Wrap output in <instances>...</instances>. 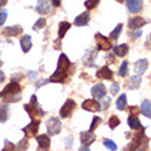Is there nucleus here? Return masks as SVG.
I'll return each instance as SVG.
<instances>
[{"mask_svg": "<svg viewBox=\"0 0 151 151\" xmlns=\"http://www.w3.org/2000/svg\"><path fill=\"white\" fill-rule=\"evenodd\" d=\"M69 68H72V63H70L69 58L65 54H60L59 60H58V69L50 77L48 81H51V83H63L65 80H66V77H68Z\"/></svg>", "mask_w": 151, "mask_h": 151, "instance_id": "f257e3e1", "label": "nucleus"}, {"mask_svg": "<svg viewBox=\"0 0 151 151\" xmlns=\"http://www.w3.org/2000/svg\"><path fill=\"white\" fill-rule=\"evenodd\" d=\"M0 93H1V98L4 99V102H7V103L18 102V100H21V85L15 81H11Z\"/></svg>", "mask_w": 151, "mask_h": 151, "instance_id": "f03ea898", "label": "nucleus"}, {"mask_svg": "<svg viewBox=\"0 0 151 151\" xmlns=\"http://www.w3.org/2000/svg\"><path fill=\"white\" fill-rule=\"evenodd\" d=\"M147 144H148V139L146 136V128H140L139 131L136 132V135L133 136V140L125 147V151H136L140 150V148L146 150Z\"/></svg>", "mask_w": 151, "mask_h": 151, "instance_id": "7ed1b4c3", "label": "nucleus"}, {"mask_svg": "<svg viewBox=\"0 0 151 151\" xmlns=\"http://www.w3.org/2000/svg\"><path fill=\"white\" fill-rule=\"evenodd\" d=\"M24 109L26 110V113L29 114V117L32 119H35V117H44L45 115V111H44L43 109L39 106V103H37V98L36 95H32V98H30V103L25 104Z\"/></svg>", "mask_w": 151, "mask_h": 151, "instance_id": "20e7f679", "label": "nucleus"}, {"mask_svg": "<svg viewBox=\"0 0 151 151\" xmlns=\"http://www.w3.org/2000/svg\"><path fill=\"white\" fill-rule=\"evenodd\" d=\"M62 129V122L58 117H51V118L47 121V132L48 136H55L58 135Z\"/></svg>", "mask_w": 151, "mask_h": 151, "instance_id": "39448f33", "label": "nucleus"}, {"mask_svg": "<svg viewBox=\"0 0 151 151\" xmlns=\"http://www.w3.org/2000/svg\"><path fill=\"white\" fill-rule=\"evenodd\" d=\"M95 39H96V44H98V50H100V51H110L111 50V40L110 39L104 37L100 33H96Z\"/></svg>", "mask_w": 151, "mask_h": 151, "instance_id": "423d86ee", "label": "nucleus"}, {"mask_svg": "<svg viewBox=\"0 0 151 151\" xmlns=\"http://www.w3.org/2000/svg\"><path fill=\"white\" fill-rule=\"evenodd\" d=\"M39 127H40V121L39 119H36V121L33 119L29 125H26L25 128H22V132L25 133V139H30V137H33V136L39 132Z\"/></svg>", "mask_w": 151, "mask_h": 151, "instance_id": "0eeeda50", "label": "nucleus"}, {"mask_svg": "<svg viewBox=\"0 0 151 151\" xmlns=\"http://www.w3.org/2000/svg\"><path fill=\"white\" fill-rule=\"evenodd\" d=\"M74 109H76V102L73 99H68L63 103L62 109H60V111H59L60 117H63V118L70 117V115H72V113L74 111Z\"/></svg>", "mask_w": 151, "mask_h": 151, "instance_id": "6e6552de", "label": "nucleus"}, {"mask_svg": "<svg viewBox=\"0 0 151 151\" xmlns=\"http://www.w3.org/2000/svg\"><path fill=\"white\" fill-rule=\"evenodd\" d=\"M91 93L93 96V99H104L106 98V87L103 84H96L91 89Z\"/></svg>", "mask_w": 151, "mask_h": 151, "instance_id": "1a4fd4ad", "label": "nucleus"}, {"mask_svg": "<svg viewBox=\"0 0 151 151\" xmlns=\"http://www.w3.org/2000/svg\"><path fill=\"white\" fill-rule=\"evenodd\" d=\"M127 7H128V11L129 12L137 14V12H140L142 8H143V0H128Z\"/></svg>", "mask_w": 151, "mask_h": 151, "instance_id": "9d476101", "label": "nucleus"}, {"mask_svg": "<svg viewBox=\"0 0 151 151\" xmlns=\"http://www.w3.org/2000/svg\"><path fill=\"white\" fill-rule=\"evenodd\" d=\"M95 135H93V132H81L80 133V142H81V144L83 146H85V147H89V144H92L93 142H95Z\"/></svg>", "mask_w": 151, "mask_h": 151, "instance_id": "9b49d317", "label": "nucleus"}, {"mask_svg": "<svg viewBox=\"0 0 151 151\" xmlns=\"http://www.w3.org/2000/svg\"><path fill=\"white\" fill-rule=\"evenodd\" d=\"M22 30H24V29L21 28L19 25H15V26L4 28L3 30H1V33H3L6 37H15V36H19L21 33H22Z\"/></svg>", "mask_w": 151, "mask_h": 151, "instance_id": "f8f14e48", "label": "nucleus"}, {"mask_svg": "<svg viewBox=\"0 0 151 151\" xmlns=\"http://www.w3.org/2000/svg\"><path fill=\"white\" fill-rule=\"evenodd\" d=\"M81 107L84 110H88V111H98V110H100V103L95 99H88V100H84Z\"/></svg>", "mask_w": 151, "mask_h": 151, "instance_id": "ddd939ff", "label": "nucleus"}, {"mask_svg": "<svg viewBox=\"0 0 151 151\" xmlns=\"http://www.w3.org/2000/svg\"><path fill=\"white\" fill-rule=\"evenodd\" d=\"M95 56H96L95 50H88L87 54H85L83 58L84 65H85V66H89V68H93V66H95Z\"/></svg>", "mask_w": 151, "mask_h": 151, "instance_id": "4468645a", "label": "nucleus"}, {"mask_svg": "<svg viewBox=\"0 0 151 151\" xmlns=\"http://www.w3.org/2000/svg\"><path fill=\"white\" fill-rule=\"evenodd\" d=\"M146 24H147V21L144 19L143 17H133V18H131L129 22H128L129 29H139V28H142V26H144Z\"/></svg>", "mask_w": 151, "mask_h": 151, "instance_id": "2eb2a0df", "label": "nucleus"}, {"mask_svg": "<svg viewBox=\"0 0 151 151\" xmlns=\"http://www.w3.org/2000/svg\"><path fill=\"white\" fill-rule=\"evenodd\" d=\"M147 68H148L147 59H139L135 63V72H136V74H137V76L144 74V72L147 70Z\"/></svg>", "mask_w": 151, "mask_h": 151, "instance_id": "dca6fc26", "label": "nucleus"}, {"mask_svg": "<svg viewBox=\"0 0 151 151\" xmlns=\"http://www.w3.org/2000/svg\"><path fill=\"white\" fill-rule=\"evenodd\" d=\"M89 18H91L89 12L88 11L83 12V14H80L74 19V25L76 26H85V25H88V22H89Z\"/></svg>", "mask_w": 151, "mask_h": 151, "instance_id": "f3484780", "label": "nucleus"}, {"mask_svg": "<svg viewBox=\"0 0 151 151\" xmlns=\"http://www.w3.org/2000/svg\"><path fill=\"white\" fill-rule=\"evenodd\" d=\"M36 11L39 14H48L50 12V3L48 0H39L37 1V6H36Z\"/></svg>", "mask_w": 151, "mask_h": 151, "instance_id": "a211bd4d", "label": "nucleus"}, {"mask_svg": "<svg viewBox=\"0 0 151 151\" xmlns=\"http://www.w3.org/2000/svg\"><path fill=\"white\" fill-rule=\"evenodd\" d=\"M36 140H37V143H39V148H44V150L50 148L51 140H50V136L48 135H40V136H37Z\"/></svg>", "mask_w": 151, "mask_h": 151, "instance_id": "6ab92c4d", "label": "nucleus"}, {"mask_svg": "<svg viewBox=\"0 0 151 151\" xmlns=\"http://www.w3.org/2000/svg\"><path fill=\"white\" fill-rule=\"evenodd\" d=\"M96 77H98V78H103V80H113V72L107 68V66H104V68L98 70Z\"/></svg>", "mask_w": 151, "mask_h": 151, "instance_id": "aec40b11", "label": "nucleus"}, {"mask_svg": "<svg viewBox=\"0 0 151 151\" xmlns=\"http://www.w3.org/2000/svg\"><path fill=\"white\" fill-rule=\"evenodd\" d=\"M21 48H22L24 52H29V50L32 48V39H30V36L25 35V36L21 37Z\"/></svg>", "mask_w": 151, "mask_h": 151, "instance_id": "412c9836", "label": "nucleus"}, {"mask_svg": "<svg viewBox=\"0 0 151 151\" xmlns=\"http://www.w3.org/2000/svg\"><path fill=\"white\" fill-rule=\"evenodd\" d=\"M129 51V47H128V44H119V45H115L114 47V55L115 56H125Z\"/></svg>", "mask_w": 151, "mask_h": 151, "instance_id": "4be33fe9", "label": "nucleus"}, {"mask_svg": "<svg viewBox=\"0 0 151 151\" xmlns=\"http://www.w3.org/2000/svg\"><path fill=\"white\" fill-rule=\"evenodd\" d=\"M140 84H142V77L140 76H133L128 81V88L129 89H137L140 87Z\"/></svg>", "mask_w": 151, "mask_h": 151, "instance_id": "5701e85b", "label": "nucleus"}, {"mask_svg": "<svg viewBox=\"0 0 151 151\" xmlns=\"http://www.w3.org/2000/svg\"><path fill=\"white\" fill-rule=\"evenodd\" d=\"M142 113L144 114V117H147V118H151V103L150 100L144 99L143 102H142Z\"/></svg>", "mask_w": 151, "mask_h": 151, "instance_id": "b1692460", "label": "nucleus"}, {"mask_svg": "<svg viewBox=\"0 0 151 151\" xmlns=\"http://www.w3.org/2000/svg\"><path fill=\"white\" fill-rule=\"evenodd\" d=\"M128 125H129V128L135 129V131H139L140 128H143L139 121V118H137V117H132V115H129V118H128Z\"/></svg>", "mask_w": 151, "mask_h": 151, "instance_id": "393cba45", "label": "nucleus"}, {"mask_svg": "<svg viewBox=\"0 0 151 151\" xmlns=\"http://www.w3.org/2000/svg\"><path fill=\"white\" fill-rule=\"evenodd\" d=\"M10 117V110H8V106L7 104H3L0 107V122H6Z\"/></svg>", "mask_w": 151, "mask_h": 151, "instance_id": "a878e982", "label": "nucleus"}, {"mask_svg": "<svg viewBox=\"0 0 151 151\" xmlns=\"http://www.w3.org/2000/svg\"><path fill=\"white\" fill-rule=\"evenodd\" d=\"M69 29H70V24H69L68 21H62V22L59 24V32H58L59 39H62V37L66 35V32H68Z\"/></svg>", "mask_w": 151, "mask_h": 151, "instance_id": "bb28decb", "label": "nucleus"}, {"mask_svg": "<svg viewBox=\"0 0 151 151\" xmlns=\"http://www.w3.org/2000/svg\"><path fill=\"white\" fill-rule=\"evenodd\" d=\"M28 147H29L28 139H22L19 143H17L15 146H14V151H26Z\"/></svg>", "mask_w": 151, "mask_h": 151, "instance_id": "cd10ccee", "label": "nucleus"}, {"mask_svg": "<svg viewBox=\"0 0 151 151\" xmlns=\"http://www.w3.org/2000/svg\"><path fill=\"white\" fill-rule=\"evenodd\" d=\"M117 109L118 110H125L127 109V95L125 93L119 95V98L117 99Z\"/></svg>", "mask_w": 151, "mask_h": 151, "instance_id": "c85d7f7f", "label": "nucleus"}, {"mask_svg": "<svg viewBox=\"0 0 151 151\" xmlns=\"http://www.w3.org/2000/svg\"><path fill=\"white\" fill-rule=\"evenodd\" d=\"M121 30H122V24H118L117 26H115L114 30L111 32V35H110V40H117V39H118Z\"/></svg>", "mask_w": 151, "mask_h": 151, "instance_id": "c756f323", "label": "nucleus"}, {"mask_svg": "<svg viewBox=\"0 0 151 151\" xmlns=\"http://www.w3.org/2000/svg\"><path fill=\"white\" fill-rule=\"evenodd\" d=\"M119 122H121V121H119V118L117 115H111L110 119H109V127L111 128V129H115V128L119 125Z\"/></svg>", "mask_w": 151, "mask_h": 151, "instance_id": "7c9ffc66", "label": "nucleus"}, {"mask_svg": "<svg viewBox=\"0 0 151 151\" xmlns=\"http://www.w3.org/2000/svg\"><path fill=\"white\" fill-rule=\"evenodd\" d=\"M118 74L121 76V77H125V76L128 74V62H127V60H124V62H122L121 68H119Z\"/></svg>", "mask_w": 151, "mask_h": 151, "instance_id": "2f4dec72", "label": "nucleus"}, {"mask_svg": "<svg viewBox=\"0 0 151 151\" xmlns=\"http://www.w3.org/2000/svg\"><path fill=\"white\" fill-rule=\"evenodd\" d=\"M45 22H47V21H45V18H40L36 24L33 25V30H39V29L44 28V26H45Z\"/></svg>", "mask_w": 151, "mask_h": 151, "instance_id": "473e14b6", "label": "nucleus"}, {"mask_svg": "<svg viewBox=\"0 0 151 151\" xmlns=\"http://www.w3.org/2000/svg\"><path fill=\"white\" fill-rule=\"evenodd\" d=\"M100 122H102V118H100V117H93V119H92V124H91V128H89V132H93V131H95L96 127H98Z\"/></svg>", "mask_w": 151, "mask_h": 151, "instance_id": "72a5a7b5", "label": "nucleus"}, {"mask_svg": "<svg viewBox=\"0 0 151 151\" xmlns=\"http://www.w3.org/2000/svg\"><path fill=\"white\" fill-rule=\"evenodd\" d=\"M99 1L100 0H87V1H85V7H87L88 10H92V8L98 7Z\"/></svg>", "mask_w": 151, "mask_h": 151, "instance_id": "f704fd0d", "label": "nucleus"}, {"mask_svg": "<svg viewBox=\"0 0 151 151\" xmlns=\"http://www.w3.org/2000/svg\"><path fill=\"white\" fill-rule=\"evenodd\" d=\"M103 144H104V146H106V147H107L110 151H117V144H115L113 140H104Z\"/></svg>", "mask_w": 151, "mask_h": 151, "instance_id": "c9c22d12", "label": "nucleus"}, {"mask_svg": "<svg viewBox=\"0 0 151 151\" xmlns=\"http://www.w3.org/2000/svg\"><path fill=\"white\" fill-rule=\"evenodd\" d=\"M119 91V84L118 83H113L111 84V87H110V93L113 95H117V92Z\"/></svg>", "mask_w": 151, "mask_h": 151, "instance_id": "e433bc0d", "label": "nucleus"}, {"mask_svg": "<svg viewBox=\"0 0 151 151\" xmlns=\"http://www.w3.org/2000/svg\"><path fill=\"white\" fill-rule=\"evenodd\" d=\"M6 19H7V11H6V10H1V11H0V26L4 25Z\"/></svg>", "mask_w": 151, "mask_h": 151, "instance_id": "4c0bfd02", "label": "nucleus"}, {"mask_svg": "<svg viewBox=\"0 0 151 151\" xmlns=\"http://www.w3.org/2000/svg\"><path fill=\"white\" fill-rule=\"evenodd\" d=\"M140 35H142V30H140V29H137L136 32H129V37H133V39H137Z\"/></svg>", "mask_w": 151, "mask_h": 151, "instance_id": "58836bf2", "label": "nucleus"}, {"mask_svg": "<svg viewBox=\"0 0 151 151\" xmlns=\"http://www.w3.org/2000/svg\"><path fill=\"white\" fill-rule=\"evenodd\" d=\"M110 98H106V99H104V102H103V104H100V106H102V109H103V110H106V109L109 107V104H110Z\"/></svg>", "mask_w": 151, "mask_h": 151, "instance_id": "ea45409f", "label": "nucleus"}, {"mask_svg": "<svg viewBox=\"0 0 151 151\" xmlns=\"http://www.w3.org/2000/svg\"><path fill=\"white\" fill-rule=\"evenodd\" d=\"M65 144H66L68 147H72V144H73V139H72V136H69V137H66V140H65Z\"/></svg>", "mask_w": 151, "mask_h": 151, "instance_id": "a19ab883", "label": "nucleus"}, {"mask_svg": "<svg viewBox=\"0 0 151 151\" xmlns=\"http://www.w3.org/2000/svg\"><path fill=\"white\" fill-rule=\"evenodd\" d=\"M131 113H132V117H137V113H139V109L137 107H135V106H133V107H131Z\"/></svg>", "mask_w": 151, "mask_h": 151, "instance_id": "79ce46f5", "label": "nucleus"}, {"mask_svg": "<svg viewBox=\"0 0 151 151\" xmlns=\"http://www.w3.org/2000/svg\"><path fill=\"white\" fill-rule=\"evenodd\" d=\"M48 83V80H40L39 83L36 84V88H40V87H43L44 84H47Z\"/></svg>", "mask_w": 151, "mask_h": 151, "instance_id": "37998d69", "label": "nucleus"}, {"mask_svg": "<svg viewBox=\"0 0 151 151\" xmlns=\"http://www.w3.org/2000/svg\"><path fill=\"white\" fill-rule=\"evenodd\" d=\"M146 47H147V48H151V35L148 36L147 41H146Z\"/></svg>", "mask_w": 151, "mask_h": 151, "instance_id": "c03bdc74", "label": "nucleus"}, {"mask_svg": "<svg viewBox=\"0 0 151 151\" xmlns=\"http://www.w3.org/2000/svg\"><path fill=\"white\" fill-rule=\"evenodd\" d=\"M60 1H62V0H52V4H54L55 7H59V6H60Z\"/></svg>", "mask_w": 151, "mask_h": 151, "instance_id": "a18cd8bd", "label": "nucleus"}, {"mask_svg": "<svg viewBox=\"0 0 151 151\" xmlns=\"http://www.w3.org/2000/svg\"><path fill=\"white\" fill-rule=\"evenodd\" d=\"M107 63H113L114 62V55H107Z\"/></svg>", "mask_w": 151, "mask_h": 151, "instance_id": "49530a36", "label": "nucleus"}, {"mask_svg": "<svg viewBox=\"0 0 151 151\" xmlns=\"http://www.w3.org/2000/svg\"><path fill=\"white\" fill-rule=\"evenodd\" d=\"M78 151H91V150H89V147H85V146H83V147L80 148Z\"/></svg>", "mask_w": 151, "mask_h": 151, "instance_id": "de8ad7c7", "label": "nucleus"}, {"mask_svg": "<svg viewBox=\"0 0 151 151\" xmlns=\"http://www.w3.org/2000/svg\"><path fill=\"white\" fill-rule=\"evenodd\" d=\"M3 80H4V74L3 72H0V83H3Z\"/></svg>", "mask_w": 151, "mask_h": 151, "instance_id": "09e8293b", "label": "nucleus"}, {"mask_svg": "<svg viewBox=\"0 0 151 151\" xmlns=\"http://www.w3.org/2000/svg\"><path fill=\"white\" fill-rule=\"evenodd\" d=\"M115 1H118V3H124V1H127V0H115Z\"/></svg>", "mask_w": 151, "mask_h": 151, "instance_id": "8fccbe9b", "label": "nucleus"}, {"mask_svg": "<svg viewBox=\"0 0 151 151\" xmlns=\"http://www.w3.org/2000/svg\"><path fill=\"white\" fill-rule=\"evenodd\" d=\"M36 151H48V150H44V148H39V150H36Z\"/></svg>", "mask_w": 151, "mask_h": 151, "instance_id": "3c124183", "label": "nucleus"}, {"mask_svg": "<svg viewBox=\"0 0 151 151\" xmlns=\"http://www.w3.org/2000/svg\"><path fill=\"white\" fill-rule=\"evenodd\" d=\"M136 151H147V150H144V148H140V150H136Z\"/></svg>", "mask_w": 151, "mask_h": 151, "instance_id": "603ef678", "label": "nucleus"}, {"mask_svg": "<svg viewBox=\"0 0 151 151\" xmlns=\"http://www.w3.org/2000/svg\"><path fill=\"white\" fill-rule=\"evenodd\" d=\"M1 151H8V150H6V148H3V150H1Z\"/></svg>", "mask_w": 151, "mask_h": 151, "instance_id": "864d4df0", "label": "nucleus"}, {"mask_svg": "<svg viewBox=\"0 0 151 151\" xmlns=\"http://www.w3.org/2000/svg\"><path fill=\"white\" fill-rule=\"evenodd\" d=\"M1 63H3V62H1V60H0V66H1Z\"/></svg>", "mask_w": 151, "mask_h": 151, "instance_id": "5fc2aeb1", "label": "nucleus"}, {"mask_svg": "<svg viewBox=\"0 0 151 151\" xmlns=\"http://www.w3.org/2000/svg\"><path fill=\"white\" fill-rule=\"evenodd\" d=\"M0 98H1V93H0Z\"/></svg>", "mask_w": 151, "mask_h": 151, "instance_id": "6e6d98bb", "label": "nucleus"}]
</instances>
